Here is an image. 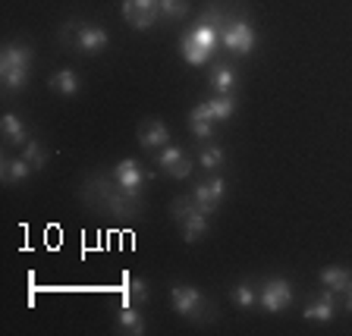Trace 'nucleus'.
<instances>
[{"label":"nucleus","instance_id":"obj_21","mask_svg":"<svg viewBox=\"0 0 352 336\" xmlns=\"http://www.w3.org/2000/svg\"><path fill=\"white\" fill-rule=\"evenodd\" d=\"M120 330L123 333H145V321H142V315L135 311L132 305H123V311H120Z\"/></svg>","mask_w":352,"mask_h":336},{"label":"nucleus","instance_id":"obj_14","mask_svg":"<svg viewBox=\"0 0 352 336\" xmlns=\"http://www.w3.org/2000/svg\"><path fill=\"white\" fill-rule=\"evenodd\" d=\"M333 315H337V305H333V293H330V289L324 295H318V299L305 308V321L330 324V321H333Z\"/></svg>","mask_w":352,"mask_h":336},{"label":"nucleus","instance_id":"obj_28","mask_svg":"<svg viewBox=\"0 0 352 336\" xmlns=\"http://www.w3.org/2000/svg\"><path fill=\"white\" fill-rule=\"evenodd\" d=\"M189 123H211L214 126V117H211V110H208V101H201L198 107H192Z\"/></svg>","mask_w":352,"mask_h":336},{"label":"nucleus","instance_id":"obj_12","mask_svg":"<svg viewBox=\"0 0 352 336\" xmlns=\"http://www.w3.org/2000/svg\"><path fill=\"white\" fill-rule=\"evenodd\" d=\"M139 145L148 148V151H161V148L170 145V129L161 120H145L139 126Z\"/></svg>","mask_w":352,"mask_h":336},{"label":"nucleus","instance_id":"obj_5","mask_svg":"<svg viewBox=\"0 0 352 336\" xmlns=\"http://www.w3.org/2000/svg\"><path fill=\"white\" fill-rule=\"evenodd\" d=\"M110 176H113V183H117L126 195H132L135 201H142V189H145V183H148V173L142 170L139 161L126 157V161H120L117 167H113V173Z\"/></svg>","mask_w":352,"mask_h":336},{"label":"nucleus","instance_id":"obj_13","mask_svg":"<svg viewBox=\"0 0 352 336\" xmlns=\"http://www.w3.org/2000/svg\"><path fill=\"white\" fill-rule=\"evenodd\" d=\"M0 176H3V186L25 183L32 176V164L25 161V157H3V161H0Z\"/></svg>","mask_w":352,"mask_h":336},{"label":"nucleus","instance_id":"obj_22","mask_svg":"<svg viewBox=\"0 0 352 336\" xmlns=\"http://www.w3.org/2000/svg\"><path fill=\"white\" fill-rule=\"evenodd\" d=\"M22 157L32 164V170H41L44 164H47V151L41 148V142L29 139V145H22Z\"/></svg>","mask_w":352,"mask_h":336},{"label":"nucleus","instance_id":"obj_18","mask_svg":"<svg viewBox=\"0 0 352 336\" xmlns=\"http://www.w3.org/2000/svg\"><path fill=\"white\" fill-rule=\"evenodd\" d=\"M51 88H57L60 95H79L82 91V82H79V76L73 73V69H60V73H54L51 76Z\"/></svg>","mask_w":352,"mask_h":336},{"label":"nucleus","instance_id":"obj_25","mask_svg":"<svg viewBox=\"0 0 352 336\" xmlns=\"http://www.w3.org/2000/svg\"><path fill=\"white\" fill-rule=\"evenodd\" d=\"M198 164L205 170H220L223 167V148H205V151L198 154Z\"/></svg>","mask_w":352,"mask_h":336},{"label":"nucleus","instance_id":"obj_26","mask_svg":"<svg viewBox=\"0 0 352 336\" xmlns=\"http://www.w3.org/2000/svg\"><path fill=\"white\" fill-rule=\"evenodd\" d=\"M145 299H148L145 280H129V283H126V305H132V302H145Z\"/></svg>","mask_w":352,"mask_h":336},{"label":"nucleus","instance_id":"obj_7","mask_svg":"<svg viewBox=\"0 0 352 336\" xmlns=\"http://www.w3.org/2000/svg\"><path fill=\"white\" fill-rule=\"evenodd\" d=\"M170 302H173L176 315L192 317V321H198V317L205 315V295L198 293L195 286H173L170 289Z\"/></svg>","mask_w":352,"mask_h":336},{"label":"nucleus","instance_id":"obj_24","mask_svg":"<svg viewBox=\"0 0 352 336\" xmlns=\"http://www.w3.org/2000/svg\"><path fill=\"white\" fill-rule=\"evenodd\" d=\"M233 302L239 308H252V305H258V295L249 283H239V286H233Z\"/></svg>","mask_w":352,"mask_h":336},{"label":"nucleus","instance_id":"obj_29","mask_svg":"<svg viewBox=\"0 0 352 336\" xmlns=\"http://www.w3.org/2000/svg\"><path fill=\"white\" fill-rule=\"evenodd\" d=\"M211 132H214L211 123H192V135L195 139H211Z\"/></svg>","mask_w":352,"mask_h":336},{"label":"nucleus","instance_id":"obj_9","mask_svg":"<svg viewBox=\"0 0 352 336\" xmlns=\"http://www.w3.org/2000/svg\"><path fill=\"white\" fill-rule=\"evenodd\" d=\"M223 44H227V51L233 54H252V47H255V32H252V25L242 16H236V19L227 22V29H223Z\"/></svg>","mask_w":352,"mask_h":336},{"label":"nucleus","instance_id":"obj_8","mask_svg":"<svg viewBox=\"0 0 352 336\" xmlns=\"http://www.w3.org/2000/svg\"><path fill=\"white\" fill-rule=\"evenodd\" d=\"M161 16V3L157 0H123V19L129 22L132 29H151L154 19Z\"/></svg>","mask_w":352,"mask_h":336},{"label":"nucleus","instance_id":"obj_2","mask_svg":"<svg viewBox=\"0 0 352 336\" xmlns=\"http://www.w3.org/2000/svg\"><path fill=\"white\" fill-rule=\"evenodd\" d=\"M29 69H32V47L29 44H7L0 51V82L7 91H22L29 85Z\"/></svg>","mask_w":352,"mask_h":336},{"label":"nucleus","instance_id":"obj_27","mask_svg":"<svg viewBox=\"0 0 352 336\" xmlns=\"http://www.w3.org/2000/svg\"><path fill=\"white\" fill-rule=\"evenodd\" d=\"M198 22H201V25H211V29H220V25H227V22H230V16L223 13L220 7H211V10H205V13H201V19H198Z\"/></svg>","mask_w":352,"mask_h":336},{"label":"nucleus","instance_id":"obj_19","mask_svg":"<svg viewBox=\"0 0 352 336\" xmlns=\"http://www.w3.org/2000/svg\"><path fill=\"white\" fill-rule=\"evenodd\" d=\"M208 110H211L214 123H223V120H230V117L236 113L233 95H217V98H211V101H208Z\"/></svg>","mask_w":352,"mask_h":336},{"label":"nucleus","instance_id":"obj_6","mask_svg":"<svg viewBox=\"0 0 352 336\" xmlns=\"http://www.w3.org/2000/svg\"><path fill=\"white\" fill-rule=\"evenodd\" d=\"M289 302H293V286L286 283L283 277H280V280H267V283L261 286V293H258V305H261L264 311H271V315L286 311V308H289Z\"/></svg>","mask_w":352,"mask_h":336},{"label":"nucleus","instance_id":"obj_1","mask_svg":"<svg viewBox=\"0 0 352 336\" xmlns=\"http://www.w3.org/2000/svg\"><path fill=\"white\" fill-rule=\"evenodd\" d=\"M85 198L88 201H95L98 208H104L107 214L120 217V220H129V217L139 214V201H135L132 195H126L117 183H107V179H101V176H91V179L85 183Z\"/></svg>","mask_w":352,"mask_h":336},{"label":"nucleus","instance_id":"obj_10","mask_svg":"<svg viewBox=\"0 0 352 336\" xmlns=\"http://www.w3.org/2000/svg\"><path fill=\"white\" fill-rule=\"evenodd\" d=\"M157 167L164 170L167 176H173V179H186V176L192 173V161L186 157L183 148H161V154H157Z\"/></svg>","mask_w":352,"mask_h":336},{"label":"nucleus","instance_id":"obj_4","mask_svg":"<svg viewBox=\"0 0 352 336\" xmlns=\"http://www.w3.org/2000/svg\"><path fill=\"white\" fill-rule=\"evenodd\" d=\"M63 41L66 44H73L76 51L82 54H98L104 51L110 44V35L101 29V25H76V22H66V29H63Z\"/></svg>","mask_w":352,"mask_h":336},{"label":"nucleus","instance_id":"obj_20","mask_svg":"<svg viewBox=\"0 0 352 336\" xmlns=\"http://www.w3.org/2000/svg\"><path fill=\"white\" fill-rule=\"evenodd\" d=\"M236 85V69L233 66H217L211 73V88L217 91V95H230Z\"/></svg>","mask_w":352,"mask_h":336},{"label":"nucleus","instance_id":"obj_23","mask_svg":"<svg viewBox=\"0 0 352 336\" xmlns=\"http://www.w3.org/2000/svg\"><path fill=\"white\" fill-rule=\"evenodd\" d=\"M161 3V16L167 19H183L189 13V0H157Z\"/></svg>","mask_w":352,"mask_h":336},{"label":"nucleus","instance_id":"obj_16","mask_svg":"<svg viewBox=\"0 0 352 336\" xmlns=\"http://www.w3.org/2000/svg\"><path fill=\"white\" fill-rule=\"evenodd\" d=\"M3 135H7L10 145L22 148V145H29V132H25V126H22V120L16 117V113H3Z\"/></svg>","mask_w":352,"mask_h":336},{"label":"nucleus","instance_id":"obj_30","mask_svg":"<svg viewBox=\"0 0 352 336\" xmlns=\"http://www.w3.org/2000/svg\"><path fill=\"white\" fill-rule=\"evenodd\" d=\"M346 293H349V302H346V308L352 311V280H349V286H346Z\"/></svg>","mask_w":352,"mask_h":336},{"label":"nucleus","instance_id":"obj_17","mask_svg":"<svg viewBox=\"0 0 352 336\" xmlns=\"http://www.w3.org/2000/svg\"><path fill=\"white\" fill-rule=\"evenodd\" d=\"M349 280H352V273L346 271V267H324L321 271V283H324V289H330V293H346Z\"/></svg>","mask_w":352,"mask_h":336},{"label":"nucleus","instance_id":"obj_15","mask_svg":"<svg viewBox=\"0 0 352 336\" xmlns=\"http://www.w3.org/2000/svg\"><path fill=\"white\" fill-rule=\"evenodd\" d=\"M179 223H183V239L186 242H198L208 233V214H201L198 208H192L186 217H179Z\"/></svg>","mask_w":352,"mask_h":336},{"label":"nucleus","instance_id":"obj_11","mask_svg":"<svg viewBox=\"0 0 352 336\" xmlns=\"http://www.w3.org/2000/svg\"><path fill=\"white\" fill-rule=\"evenodd\" d=\"M192 201H195V208L201 214H214L220 208V201H223V179H220V176H214L211 183L195 186V192H192Z\"/></svg>","mask_w":352,"mask_h":336},{"label":"nucleus","instance_id":"obj_3","mask_svg":"<svg viewBox=\"0 0 352 336\" xmlns=\"http://www.w3.org/2000/svg\"><path fill=\"white\" fill-rule=\"evenodd\" d=\"M220 29H211V25H201L198 22L192 32H186L183 41H179V54L189 66H205L208 60L214 57V47H217Z\"/></svg>","mask_w":352,"mask_h":336}]
</instances>
